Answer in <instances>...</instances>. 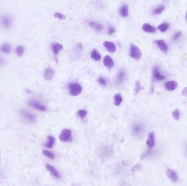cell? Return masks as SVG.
<instances>
[{
	"label": "cell",
	"instance_id": "1",
	"mask_svg": "<svg viewBox=\"0 0 187 186\" xmlns=\"http://www.w3.org/2000/svg\"><path fill=\"white\" fill-rule=\"evenodd\" d=\"M130 55L131 57L136 60H140L142 56V53L139 48L132 44L130 46Z\"/></svg>",
	"mask_w": 187,
	"mask_h": 186
},
{
	"label": "cell",
	"instance_id": "2",
	"mask_svg": "<svg viewBox=\"0 0 187 186\" xmlns=\"http://www.w3.org/2000/svg\"><path fill=\"white\" fill-rule=\"evenodd\" d=\"M0 24L5 29H9L12 25V19L11 17L5 14L1 16Z\"/></svg>",
	"mask_w": 187,
	"mask_h": 186
},
{
	"label": "cell",
	"instance_id": "3",
	"mask_svg": "<svg viewBox=\"0 0 187 186\" xmlns=\"http://www.w3.org/2000/svg\"><path fill=\"white\" fill-rule=\"evenodd\" d=\"M70 93L74 96H78L82 91V86L77 83H71L68 85Z\"/></svg>",
	"mask_w": 187,
	"mask_h": 186
},
{
	"label": "cell",
	"instance_id": "4",
	"mask_svg": "<svg viewBox=\"0 0 187 186\" xmlns=\"http://www.w3.org/2000/svg\"><path fill=\"white\" fill-rule=\"evenodd\" d=\"M145 128L142 124H136L132 127V132L134 136L136 138H142L144 133Z\"/></svg>",
	"mask_w": 187,
	"mask_h": 186
},
{
	"label": "cell",
	"instance_id": "5",
	"mask_svg": "<svg viewBox=\"0 0 187 186\" xmlns=\"http://www.w3.org/2000/svg\"><path fill=\"white\" fill-rule=\"evenodd\" d=\"M59 139L62 142H71L72 141L71 131L70 129H63L59 136Z\"/></svg>",
	"mask_w": 187,
	"mask_h": 186
},
{
	"label": "cell",
	"instance_id": "6",
	"mask_svg": "<svg viewBox=\"0 0 187 186\" xmlns=\"http://www.w3.org/2000/svg\"><path fill=\"white\" fill-rule=\"evenodd\" d=\"M29 105L32 108L35 109L37 110L45 112L47 111V109L43 104L35 99H31L29 102Z\"/></svg>",
	"mask_w": 187,
	"mask_h": 186
},
{
	"label": "cell",
	"instance_id": "7",
	"mask_svg": "<svg viewBox=\"0 0 187 186\" xmlns=\"http://www.w3.org/2000/svg\"><path fill=\"white\" fill-rule=\"evenodd\" d=\"M20 114L25 119L30 122H35L36 121V117L35 115L30 113L25 109H22L20 111Z\"/></svg>",
	"mask_w": 187,
	"mask_h": 186
},
{
	"label": "cell",
	"instance_id": "8",
	"mask_svg": "<svg viewBox=\"0 0 187 186\" xmlns=\"http://www.w3.org/2000/svg\"><path fill=\"white\" fill-rule=\"evenodd\" d=\"M100 155L102 156V158H107L111 156L112 152V149L111 147L108 146H105L101 149Z\"/></svg>",
	"mask_w": 187,
	"mask_h": 186
},
{
	"label": "cell",
	"instance_id": "9",
	"mask_svg": "<svg viewBox=\"0 0 187 186\" xmlns=\"http://www.w3.org/2000/svg\"><path fill=\"white\" fill-rule=\"evenodd\" d=\"M146 143L148 149L149 150H151L154 147L155 144V135L154 132H150L149 133Z\"/></svg>",
	"mask_w": 187,
	"mask_h": 186
},
{
	"label": "cell",
	"instance_id": "10",
	"mask_svg": "<svg viewBox=\"0 0 187 186\" xmlns=\"http://www.w3.org/2000/svg\"><path fill=\"white\" fill-rule=\"evenodd\" d=\"M54 70L51 67L47 68L44 72V78L47 80H50L54 75Z\"/></svg>",
	"mask_w": 187,
	"mask_h": 186
},
{
	"label": "cell",
	"instance_id": "11",
	"mask_svg": "<svg viewBox=\"0 0 187 186\" xmlns=\"http://www.w3.org/2000/svg\"><path fill=\"white\" fill-rule=\"evenodd\" d=\"M46 166L47 169L50 172V173L51 174L52 176L55 178H57V179L60 178V174L59 173V172L57 170V169L54 166L50 165L48 163L46 164Z\"/></svg>",
	"mask_w": 187,
	"mask_h": 186
},
{
	"label": "cell",
	"instance_id": "12",
	"mask_svg": "<svg viewBox=\"0 0 187 186\" xmlns=\"http://www.w3.org/2000/svg\"><path fill=\"white\" fill-rule=\"evenodd\" d=\"M154 42L156 44V45L161 50V51H162L164 52H167L168 46L164 41L161 40V39H159V40H156L154 41Z\"/></svg>",
	"mask_w": 187,
	"mask_h": 186
},
{
	"label": "cell",
	"instance_id": "13",
	"mask_svg": "<svg viewBox=\"0 0 187 186\" xmlns=\"http://www.w3.org/2000/svg\"><path fill=\"white\" fill-rule=\"evenodd\" d=\"M153 76L154 78L156 79V80L158 81H162L164 80H165V77L161 74V73H160L159 69L158 67H154L153 68Z\"/></svg>",
	"mask_w": 187,
	"mask_h": 186
},
{
	"label": "cell",
	"instance_id": "14",
	"mask_svg": "<svg viewBox=\"0 0 187 186\" xmlns=\"http://www.w3.org/2000/svg\"><path fill=\"white\" fill-rule=\"evenodd\" d=\"M166 175L167 177L169 178L170 180L172 182H176L178 180V177L176 174V172L171 169H169L166 171Z\"/></svg>",
	"mask_w": 187,
	"mask_h": 186
},
{
	"label": "cell",
	"instance_id": "15",
	"mask_svg": "<svg viewBox=\"0 0 187 186\" xmlns=\"http://www.w3.org/2000/svg\"><path fill=\"white\" fill-rule=\"evenodd\" d=\"M178 86V84L176 81H170L166 82L165 85L164 87L166 88V90L169 91H172L175 90L177 88Z\"/></svg>",
	"mask_w": 187,
	"mask_h": 186
},
{
	"label": "cell",
	"instance_id": "16",
	"mask_svg": "<svg viewBox=\"0 0 187 186\" xmlns=\"http://www.w3.org/2000/svg\"><path fill=\"white\" fill-rule=\"evenodd\" d=\"M104 47H105L109 52L111 53H114L116 51V47L114 43L111 41H106L104 43Z\"/></svg>",
	"mask_w": 187,
	"mask_h": 186
},
{
	"label": "cell",
	"instance_id": "17",
	"mask_svg": "<svg viewBox=\"0 0 187 186\" xmlns=\"http://www.w3.org/2000/svg\"><path fill=\"white\" fill-rule=\"evenodd\" d=\"M0 50L5 54H10L12 51V46L8 43H5L0 47Z\"/></svg>",
	"mask_w": 187,
	"mask_h": 186
},
{
	"label": "cell",
	"instance_id": "18",
	"mask_svg": "<svg viewBox=\"0 0 187 186\" xmlns=\"http://www.w3.org/2000/svg\"><path fill=\"white\" fill-rule=\"evenodd\" d=\"M52 48L54 54L55 56H57V54L59 53V52L61 51L63 49V45L59 43H55L52 44Z\"/></svg>",
	"mask_w": 187,
	"mask_h": 186
},
{
	"label": "cell",
	"instance_id": "19",
	"mask_svg": "<svg viewBox=\"0 0 187 186\" xmlns=\"http://www.w3.org/2000/svg\"><path fill=\"white\" fill-rule=\"evenodd\" d=\"M104 65L109 68H112L114 64V62L113 60L111 58V57L109 56V55H107L104 58Z\"/></svg>",
	"mask_w": 187,
	"mask_h": 186
},
{
	"label": "cell",
	"instance_id": "20",
	"mask_svg": "<svg viewBox=\"0 0 187 186\" xmlns=\"http://www.w3.org/2000/svg\"><path fill=\"white\" fill-rule=\"evenodd\" d=\"M120 14L123 17H126L129 14V7L126 4L121 5L120 8Z\"/></svg>",
	"mask_w": 187,
	"mask_h": 186
},
{
	"label": "cell",
	"instance_id": "21",
	"mask_svg": "<svg viewBox=\"0 0 187 186\" xmlns=\"http://www.w3.org/2000/svg\"><path fill=\"white\" fill-rule=\"evenodd\" d=\"M142 29L143 31L148 33H155L156 32V27L148 24H143L142 26Z\"/></svg>",
	"mask_w": 187,
	"mask_h": 186
},
{
	"label": "cell",
	"instance_id": "22",
	"mask_svg": "<svg viewBox=\"0 0 187 186\" xmlns=\"http://www.w3.org/2000/svg\"><path fill=\"white\" fill-rule=\"evenodd\" d=\"M55 138L52 135H49L48 136V142L44 144V146L49 149H52L55 144Z\"/></svg>",
	"mask_w": 187,
	"mask_h": 186
},
{
	"label": "cell",
	"instance_id": "23",
	"mask_svg": "<svg viewBox=\"0 0 187 186\" xmlns=\"http://www.w3.org/2000/svg\"><path fill=\"white\" fill-rule=\"evenodd\" d=\"M89 25L91 27H94L96 30L97 31H102V29H103V26L102 25L100 24V23H98V22H96L95 21H91V22H90L89 23Z\"/></svg>",
	"mask_w": 187,
	"mask_h": 186
},
{
	"label": "cell",
	"instance_id": "24",
	"mask_svg": "<svg viewBox=\"0 0 187 186\" xmlns=\"http://www.w3.org/2000/svg\"><path fill=\"white\" fill-rule=\"evenodd\" d=\"M165 10V6L162 5H160L156 7L154 10H153V14L154 15H158L161 13Z\"/></svg>",
	"mask_w": 187,
	"mask_h": 186
},
{
	"label": "cell",
	"instance_id": "25",
	"mask_svg": "<svg viewBox=\"0 0 187 186\" xmlns=\"http://www.w3.org/2000/svg\"><path fill=\"white\" fill-rule=\"evenodd\" d=\"M91 57L95 61H100L101 58V55L99 54V52L96 50L94 49L91 53Z\"/></svg>",
	"mask_w": 187,
	"mask_h": 186
},
{
	"label": "cell",
	"instance_id": "26",
	"mask_svg": "<svg viewBox=\"0 0 187 186\" xmlns=\"http://www.w3.org/2000/svg\"><path fill=\"white\" fill-rule=\"evenodd\" d=\"M25 52V49L23 46H18L16 48V53L17 56L19 57H21L23 56Z\"/></svg>",
	"mask_w": 187,
	"mask_h": 186
},
{
	"label": "cell",
	"instance_id": "27",
	"mask_svg": "<svg viewBox=\"0 0 187 186\" xmlns=\"http://www.w3.org/2000/svg\"><path fill=\"white\" fill-rule=\"evenodd\" d=\"M114 104L116 105V106H119L120 105V104L122 102V100H123V98H122V97L121 96L120 94H117L114 96Z\"/></svg>",
	"mask_w": 187,
	"mask_h": 186
},
{
	"label": "cell",
	"instance_id": "28",
	"mask_svg": "<svg viewBox=\"0 0 187 186\" xmlns=\"http://www.w3.org/2000/svg\"><path fill=\"white\" fill-rule=\"evenodd\" d=\"M169 27V24L168 23H162L158 26L157 29L162 32H164L167 30Z\"/></svg>",
	"mask_w": 187,
	"mask_h": 186
},
{
	"label": "cell",
	"instance_id": "29",
	"mask_svg": "<svg viewBox=\"0 0 187 186\" xmlns=\"http://www.w3.org/2000/svg\"><path fill=\"white\" fill-rule=\"evenodd\" d=\"M43 154L44 155H46L48 158L52 159V160H54L55 159V156L54 154L52 153V152L49 151L48 150H43Z\"/></svg>",
	"mask_w": 187,
	"mask_h": 186
},
{
	"label": "cell",
	"instance_id": "30",
	"mask_svg": "<svg viewBox=\"0 0 187 186\" xmlns=\"http://www.w3.org/2000/svg\"><path fill=\"white\" fill-rule=\"evenodd\" d=\"M172 115L173 116V117L177 121H178L179 117H180V113H179V110L176 109L175 110H173L172 113Z\"/></svg>",
	"mask_w": 187,
	"mask_h": 186
},
{
	"label": "cell",
	"instance_id": "31",
	"mask_svg": "<svg viewBox=\"0 0 187 186\" xmlns=\"http://www.w3.org/2000/svg\"><path fill=\"white\" fill-rule=\"evenodd\" d=\"M54 17L56 18L57 19L61 20H65L66 18V16H65L64 14H62L61 13H58V12H57L54 14Z\"/></svg>",
	"mask_w": 187,
	"mask_h": 186
},
{
	"label": "cell",
	"instance_id": "32",
	"mask_svg": "<svg viewBox=\"0 0 187 186\" xmlns=\"http://www.w3.org/2000/svg\"><path fill=\"white\" fill-rule=\"evenodd\" d=\"M88 114V112L87 110H80L78 112V116L82 118H84Z\"/></svg>",
	"mask_w": 187,
	"mask_h": 186
},
{
	"label": "cell",
	"instance_id": "33",
	"mask_svg": "<svg viewBox=\"0 0 187 186\" xmlns=\"http://www.w3.org/2000/svg\"><path fill=\"white\" fill-rule=\"evenodd\" d=\"M182 32L181 31H178L176 32L172 37V41H176L178 39V38H179L181 37L182 36Z\"/></svg>",
	"mask_w": 187,
	"mask_h": 186
},
{
	"label": "cell",
	"instance_id": "34",
	"mask_svg": "<svg viewBox=\"0 0 187 186\" xmlns=\"http://www.w3.org/2000/svg\"><path fill=\"white\" fill-rule=\"evenodd\" d=\"M125 78V73L124 71H121L120 72L119 74H118V80L119 82H121V81H123Z\"/></svg>",
	"mask_w": 187,
	"mask_h": 186
},
{
	"label": "cell",
	"instance_id": "35",
	"mask_svg": "<svg viewBox=\"0 0 187 186\" xmlns=\"http://www.w3.org/2000/svg\"><path fill=\"white\" fill-rule=\"evenodd\" d=\"M141 85L140 83H139V81H136V83H135V91L136 92V94H137L139 93V92L141 90Z\"/></svg>",
	"mask_w": 187,
	"mask_h": 186
},
{
	"label": "cell",
	"instance_id": "36",
	"mask_svg": "<svg viewBox=\"0 0 187 186\" xmlns=\"http://www.w3.org/2000/svg\"><path fill=\"white\" fill-rule=\"evenodd\" d=\"M98 83L102 86H105L106 85V81L103 77H100L98 79Z\"/></svg>",
	"mask_w": 187,
	"mask_h": 186
},
{
	"label": "cell",
	"instance_id": "37",
	"mask_svg": "<svg viewBox=\"0 0 187 186\" xmlns=\"http://www.w3.org/2000/svg\"><path fill=\"white\" fill-rule=\"evenodd\" d=\"M142 168V166L140 164H137L136 165H135L134 167H132L131 171H137L139 170Z\"/></svg>",
	"mask_w": 187,
	"mask_h": 186
},
{
	"label": "cell",
	"instance_id": "38",
	"mask_svg": "<svg viewBox=\"0 0 187 186\" xmlns=\"http://www.w3.org/2000/svg\"><path fill=\"white\" fill-rule=\"evenodd\" d=\"M108 32H109V34L110 35H111L113 34L114 32H115V28L113 26H109Z\"/></svg>",
	"mask_w": 187,
	"mask_h": 186
},
{
	"label": "cell",
	"instance_id": "39",
	"mask_svg": "<svg viewBox=\"0 0 187 186\" xmlns=\"http://www.w3.org/2000/svg\"><path fill=\"white\" fill-rule=\"evenodd\" d=\"M182 94L184 96H187V87H186L185 88H183L182 90Z\"/></svg>",
	"mask_w": 187,
	"mask_h": 186
},
{
	"label": "cell",
	"instance_id": "40",
	"mask_svg": "<svg viewBox=\"0 0 187 186\" xmlns=\"http://www.w3.org/2000/svg\"><path fill=\"white\" fill-rule=\"evenodd\" d=\"M3 63H4V61H3V60L1 57H0V66H2V65L3 64Z\"/></svg>",
	"mask_w": 187,
	"mask_h": 186
},
{
	"label": "cell",
	"instance_id": "41",
	"mask_svg": "<svg viewBox=\"0 0 187 186\" xmlns=\"http://www.w3.org/2000/svg\"><path fill=\"white\" fill-rule=\"evenodd\" d=\"M186 19L187 20V13H186Z\"/></svg>",
	"mask_w": 187,
	"mask_h": 186
},
{
	"label": "cell",
	"instance_id": "42",
	"mask_svg": "<svg viewBox=\"0 0 187 186\" xmlns=\"http://www.w3.org/2000/svg\"></svg>",
	"mask_w": 187,
	"mask_h": 186
}]
</instances>
